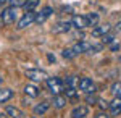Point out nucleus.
<instances>
[{
    "mask_svg": "<svg viewBox=\"0 0 121 118\" xmlns=\"http://www.w3.org/2000/svg\"><path fill=\"white\" fill-rule=\"evenodd\" d=\"M45 82H47V87H48V91L52 92L53 95H60L61 92L65 91L63 81H61L60 78H47Z\"/></svg>",
    "mask_w": 121,
    "mask_h": 118,
    "instance_id": "nucleus-1",
    "label": "nucleus"
},
{
    "mask_svg": "<svg viewBox=\"0 0 121 118\" xmlns=\"http://www.w3.org/2000/svg\"><path fill=\"white\" fill-rule=\"evenodd\" d=\"M15 21H18V8L8 7L2 11V23L3 24H13Z\"/></svg>",
    "mask_w": 121,
    "mask_h": 118,
    "instance_id": "nucleus-2",
    "label": "nucleus"
},
{
    "mask_svg": "<svg viewBox=\"0 0 121 118\" xmlns=\"http://www.w3.org/2000/svg\"><path fill=\"white\" fill-rule=\"evenodd\" d=\"M26 78H29L31 81H45L47 78H48V74H47V71H44V70H39V68H34V70H28L26 71Z\"/></svg>",
    "mask_w": 121,
    "mask_h": 118,
    "instance_id": "nucleus-3",
    "label": "nucleus"
},
{
    "mask_svg": "<svg viewBox=\"0 0 121 118\" xmlns=\"http://www.w3.org/2000/svg\"><path fill=\"white\" fill-rule=\"evenodd\" d=\"M34 21H36V13H34V11H28V13H24V15H23V18L18 19L16 27H18V29H24V27L31 26Z\"/></svg>",
    "mask_w": 121,
    "mask_h": 118,
    "instance_id": "nucleus-4",
    "label": "nucleus"
},
{
    "mask_svg": "<svg viewBox=\"0 0 121 118\" xmlns=\"http://www.w3.org/2000/svg\"><path fill=\"white\" fill-rule=\"evenodd\" d=\"M78 86H79V89L86 94H94L95 92V84L92 82V79H89V78H81L79 81H78Z\"/></svg>",
    "mask_w": 121,
    "mask_h": 118,
    "instance_id": "nucleus-5",
    "label": "nucleus"
},
{
    "mask_svg": "<svg viewBox=\"0 0 121 118\" xmlns=\"http://www.w3.org/2000/svg\"><path fill=\"white\" fill-rule=\"evenodd\" d=\"M52 13H53V8L52 7H45V8L40 10V13H36V21L34 23H45L47 19L52 16Z\"/></svg>",
    "mask_w": 121,
    "mask_h": 118,
    "instance_id": "nucleus-6",
    "label": "nucleus"
},
{
    "mask_svg": "<svg viewBox=\"0 0 121 118\" xmlns=\"http://www.w3.org/2000/svg\"><path fill=\"white\" fill-rule=\"evenodd\" d=\"M92 47L94 45L91 44V42H84V41H81V42H76L71 49L74 50L76 55H79V54H84V52H92Z\"/></svg>",
    "mask_w": 121,
    "mask_h": 118,
    "instance_id": "nucleus-7",
    "label": "nucleus"
},
{
    "mask_svg": "<svg viewBox=\"0 0 121 118\" xmlns=\"http://www.w3.org/2000/svg\"><path fill=\"white\" fill-rule=\"evenodd\" d=\"M71 26L76 27V29H86V27H89V23H87L84 15H76L71 19Z\"/></svg>",
    "mask_w": 121,
    "mask_h": 118,
    "instance_id": "nucleus-8",
    "label": "nucleus"
},
{
    "mask_svg": "<svg viewBox=\"0 0 121 118\" xmlns=\"http://www.w3.org/2000/svg\"><path fill=\"white\" fill-rule=\"evenodd\" d=\"M89 115V109L86 105H79L71 110V118H86Z\"/></svg>",
    "mask_w": 121,
    "mask_h": 118,
    "instance_id": "nucleus-9",
    "label": "nucleus"
},
{
    "mask_svg": "<svg viewBox=\"0 0 121 118\" xmlns=\"http://www.w3.org/2000/svg\"><path fill=\"white\" fill-rule=\"evenodd\" d=\"M5 115L10 117V118H24V113H23L19 109L13 107V105H7V109H5Z\"/></svg>",
    "mask_w": 121,
    "mask_h": 118,
    "instance_id": "nucleus-10",
    "label": "nucleus"
},
{
    "mask_svg": "<svg viewBox=\"0 0 121 118\" xmlns=\"http://www.w3.org/2000/svg\"><path fill=\"white\" fill-rule=\"evenodd\" d=\"M69 27H71V23H69V21H60V23H56L55 26H53L52 31H53L55 34H61V32H68Z\"/></svg>",
    "mask_w": 121,
    "mask_h": 118,
    "instance_id": "nucleus-11",
    "label": "nucleus"
},
{
    "mask_svg": "<svg viewBox=\"0 0 121 118\" xmlns=\"http://www.w3.org/2000/svg\"><path fill=\"white\" fill-rule=\"evenodd\" d=\"M110 29H112V26L110 24H102V26H97L92 29V36L95 37H103L105 34H108L110 32Z\"/></svg>",
    "mask_w": 121,
    "mask_h": 118,
    "instance_id": "nucleus-12",
    "label": "nucleus"
},
{
    "mask_svg": "<svg viewBox=\"0 0 121 118\" xmlns=\"http://www.w3.org/2000/svg\"><path fill=\"white\" fill-rule=\"evenodd\" d=\"M11 97H13V91L11 89H8V87H2L0 89V104L8 102Z\"/></svg>",
    "mask_w": 121,
    "mask_h": 118,
    "instance_id": "nucleus-13",
    "label": "nucleus"
},
{
    "mask_svg": "<svg viewBox=\"0 0 121 118\" xmlns=\"http://www.w3.org/2000/svg\"><path fill=\"white\" fill-rule=\"evenodd\" d=\"M24 94L29 95V97H37L39 95V87L34 86V84H26V86H24Z\"/></svg>",
    "mask_w": 121,
    "mask_h": 118,
    "instance_id": "nucleus-14",
    "label": "nucleus"
},
{
    "mask_svg": "<svg viewBox=\"0 0 121 118\" xmlns=\"http://www.w3.org/2000/svg\"><path fill=\"white\" fill-rule=\"evenodd\" d=\"M66 102H68V99H66L65 95H53V107L55 109H63L66 105Z\"/></svg>",
    "mask_w": 121,
    "mask_h": 118,
    "instance_id": "nucleus-15",
    "label": "nucleus"
},
{
    "mask_svg": "<svg viewBox=\"0 0 121 118\" xmlns=\"http://www.w3.org/2000/svg\"><path fill=\"white\" fill-rule=\"evenodd\" d=\"M48 107H50L48 102H40V104H37V105L34 107V113H36V115H44L47 110H48Z\"/></svg>",
    "mask_w": 121,
    "mask_h": 118,
    "instance_id": "nucleus-16",
    "label": "nucleus"
},
{
    "mask_svg": "<svg viewBox=\"0 0 121 118\" xmlns=\"http://www.w3.org/2000/svg\"><path fill=\"white\" fill-rule=\"evenodd\" d=\"M86 16V19H87V23H89V26H97V23H99V19H100V16H99V13H87V15H84Z\"/></svg>",
    "mask_w": 121,
    "mask_h": 118,
    "instance_id": "nucleus-17",
    "label": "nucleus"
},
{
    "mask_svg": "<svg viewBox=\"0 0 121 118\" xmlns=\"http://www.w3.org/2000/svg\"><path fill=\"white\" fill-rule=\"evenodd\" d=\"M37 5H39V0H26L24 8L28 10V11H34V10L37 8Z\"/></svg>",
    "mask_w": 121,
    "mask_h": 118,
    "instance_id": "nucleus-18",
    "label": "nucleus"
},
{
    "mask_svg": "<svg viewBox=\"0 0 121 118\" xmlns=\"http://www.w3.org/2000/svg\"><path fill=\"white\" fill-rule=\"evenodd\" d=\"M61 55H63V58H66V60H73V58L76 57L73 49H65V50L61 52Z\"/></svg>",
    "mask_w": 121,
    "mask_h": 118,
    "instance_id": "nucleus-19",
    "label": "nucleus"
},
{
    "mask_svg": "<svg viewBox=\"0 0 121 118\" xmlns=\"http://www.w3.org/2000/svg\"><path fill=\"white\" fill-rule=\"evenodd\" d=\"M121 105V97L120 95H115V99L112 100V102H108V109H116V107H120Z\"/></svg>",
    "mask_w": 121,
    "mask_h": 118,
    "instance_id": "nucleus-20",
    "label": "nucleus"
},
{
    "mask_svg": "<svg viewBox=\"0 0 121 118\" xmlns=\"http://www.w3.org/2000/svg\"><path fill=\"white\" fill-rule=\"evenodd\" d=\"M74 84H76V78H73V76H68L65 81H63V86H65L66 89L68 87H74Z\"/></svg>",
    "mask_w": 121,
    "mask_h": 118,
    "instance_id": "nucleus-21",
    "label": "nucleus"
},
{
    "mask_svg": "<svg viewBox=\"0 0 121 118\" xmlns=\"http://www.w3.org/2000/svg\"><path fill=\"white\" fill-rule=\"evenodd\" d=\"M112 92H113V95H120L121 97V82H113L112 84Z\"/></svg>",
    "mask_w": 121,
    "mask_h": 118,
    "instance_id": "nucleus-22",
    "label": "nucleus"
},
{
    "mask_svg": "<svg viewBox=\"0 0 121 118\" xmlns=\"http://www.w3.org/2000/svg\"><path fill=\"white\" fill-rule=\"evenodd\" d=\"M7 3H10V7H15V8H19V7H24L26 0H8Z\"/></svg>",
    "mask_w": 121,
    "mask_h": 118,
    "instance_id": "nucleus-23",
    "label": "nucleus"
},
{
    "mask_svg": "<svg viewBox=\"0 0 121 118\" xmlns=\"http://www.w3.org/2000/svg\"><path fill=\"white\" fill-rule=\"evenodd\" d=\"M102 41H103V44H112L113 41H115V36L113 34H105L102 37Z\"/></svg>",
    "mask_w": 121,
    "mask_h": 118,
    "instance_id": "nucleus-24",
    "label": "nucleus"
},
{
    "mask_svg": "<svg viewBox=\"0 0 121 118\" xmlns=\"http://www.w3.org/2000/svg\"><path fill=\"white\" fill-rule=\"evenodd\" d=\"M97 100L99 99H97L95 95H92V94H87V97H86V102H87V104H92V105L97 102Z\"/></svg>",
    "mask_w": 121,
    "mask_h": 118,
    "instance_id": "nucleus-25",
    "label": "nucleus"
},
{
    "mask_svg": "<svg viewBox=\"0 0 121 118\" xmlns=\"http://www.w3.org/2000/svg\"><path fill=\"white\" fill-rule=\"evenodd\" d=\"M78 94H76V89L74 87H68L66 89V97H76Z\"/></svg>",
    "mask_w": 121,
    "mask_h": 118,
    "instance_id": "nucleus-26",
    "label": "nucleus"
},
{
    "mask_svg": "<svg viewBox=\"0 0 121 118\" xmlns=\"http://www.w3.org/2000/svg\"><path fill=\"white\" fill-rule=\"evenodd\" d=\"M110 112H112L113 117H115V115H121V105H120V107H116V109H112Z\"/></svg>",
    "mask_w": 121,
    "mask_h": 118,
    "instance_id": "nucleus-27",
    "label": "nucleus"
},
{
    "mask_svg": "<svg viewBox=\"0 0 121 118\" xmlns=\"http://www.w3.org/2000/svg\"><path fill=\"white\" fill-rule=\"evenodd\" d=\"M97 102L100 104V107H102V109H108V102H107V100H102V99H99Z\"/></svg>",
    "mask_w": 121,
    "mask_h": 118,
    "instance_id": "nucleus-28",
    "label": "nucleus"
},
{
    "mask_svg": "<svg viewBox=\"0 0 121 118\" xmlns=\"http://www.w3.org/2000/svg\"><path fill=\"white\" fill-rule=\"evenodd\" d=\"M94 118H110V117H108L107 113H103V112H100V113H97V115H95Z\"/></svg>",
    "mask_w": 121,
    "mask_h": 118,
    "instance_id": "nucleus-29",
    "label": "nucleus"
},
{
    "mask_svg": "<svg viewBox=\"0 0 121 118\" xmlns=\"http://www.w3.org/2000/svg\"><path fill=\"white\" fill-rule=\"evenodd\" d=\"M116 31H121V21L118 23V24H116Z\"/></svg>",
    "mask_w": 121,
    "mask_h": 118,
    "instance_id": "nucleus-30",
    "label": "nucleus"
},
{
    "mask_svg": "<svg viewBox=\"0 0 121 118\" xmlns=\"http://www.w3.org/2000/svg\"><path fill=\"white\" fill-rule=\"evenodd\" d=\"M7 2H8V0H0V7H2V5H5Z\"/></svg>",
    "mask_w": 121,
    "mask_h": 118,
    "instance_id": "nucleus-31",
    "label": "nucleus"
},
{
    "mask_svg": "<svg viewBox=\"0 0 121 118\" xmlns=\"http://www.w3.org/2000/svg\"><path fill=\"white\" fill-rule=\"evenodd\" d=\"M0 118H8V117H7L5 113H0Z\"/></svg>",
    "mask_w": 121,
    "mask_h": 118,
    "instance_id": "nucleus-32",
    "label": "nucleus"
},
{
    "mask_svg": "<svg viewBox=\"0 0 121 118\" xmlns=\"http://www.w3.org/2000/svg\"><path fill=\"white\" fill-rule=\"evenodd\" d=\"M3 82V76H2V73H0V84Z\"/></svg>",
    "mask_w": 121,
    "mask_h": 118,
    "instance_id": "nucleus-33",
    "label": "nucleus"
},
{
    "mask_svg": "<svg viewBox=\"0 0 121 118\" xmlns=\"http://www.w3.org/2000/svg\"><path fill=\"white\" fill-rule=\"evenodd\" d=\"M120 62H121V57H120Z\"/></svg>",
    "mask_w": 121,
    "mask_h": 118,
    "instance_id": "nucleus-34",
    "label": "nucleus"
}]
</instances>
